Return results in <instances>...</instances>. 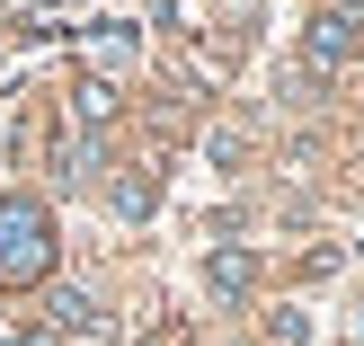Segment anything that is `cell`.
<instances>
[{
    "mask_svg": "<svg viewBox=\"0 0 364 346\" xmlns=\"http://www.w3.org/2000/svg\"><path fill=\"white\" fill-rule=\"evenodd\" d=\"M45 266H53V222L27 205V195H0V276L36 284Z\"/></svg>",
    "mask_w": 364,
    "mask_h": 346,
    "instance_id": "1",
    "label": "cell"
},
{
    "mask_svg": "<svg viewBox=\"0 0 364 346\" xmlns=\"http://www.w3.org/2000/svg\"><path fill=\"white\" fill-rule=\"evenodd\" d=\"M355 36H364V9H320L311 36H302V63H311L320 80H338V63L355 53Z\"/></svg>",
    "mask_w": 364,
    "mask_h": 346,
    "instance_id": "2",
    "label": "cell"
},
{
    "mask_svg": "<svg viewBox=\"0 0 364 346\" xmlns=\"http://www.w3.org/2000/svg\"><path fill=\"white\" fill-rule=\"evenodd\" d=\"M205 284H213V302H240L249 284H258V258H249V249H213V258H205Z\"/></svg>",
    "mask_w": 364,
    "mask_h": 346,
    "instance_id": "3",
    "label": "cell"
},
{
    "mask_svg": "<svg viewBox=\"0 0 364 346\" xmlns=\"http://www.w3.org/2000/svg\"><path fill=\"white\" fill-rule=\"evenodd\" d=\"M71 116H80V134H98V124L116 116V80H80L71 89Z\"/></svg>",
    "mask_w": 364,
    "mask_h": 346,
    "instance_id": "4",
    "label": "cell"
},
{
    "mask_svg": "<svg viewBox=\"0 0 364 346\" xmlns=\"http://www.w3.org/2000/svg\"><path fill=\"white\" fill-rule=\"evenodd\" d=\"M45 320H53V329H71V337H89V329H98V302H89V293H71V284H63Z\"/></svg>",
    "mask_w": 364,
    "mask_h": 346,
    "instance_id": "5",
    "label": "cell"
},
{
    "mask_svg": "<svg viewBox=\"0 0 364 346\" xmlns=\"http://www.w3.org/2000/svg\"><path fill=\"white\" fill-rule=\"evenodd\" d=\"M89 53H98V63H124V53H134V27H116V18H107V27H89L80 36Z\"/></svg>",
    "mask_w": 364,
    "mask_h": 346,
    "instance_id": "6",
    "label": "cell"
},
{
    "mask_svg": "<svg viewBox=\"0 0 364 346\" xmlns=\"http://www.w3.org/2000/svg\"><path fill=\"white\" fill-rule=\"evenodd\" d=\"M116 213H124V222H142V213H151V178H124V187H116Z\"/></svg>",
    "mask_w": 364,
    "mask_h": 346,
    "instance_id": "7",
    "label": "cell"
},
{
    "mask_svg": "<svg viewBox=\"0 0 364 346\" xmlns=\"http://www.w3.org/2000/svg\"><path fill=\"white\" fill-rule=\"evenodd\" d=\"M0 346H53V329H0Z\"/></svg>",
    "mask_w": 364,
    "mask_h": 346,
    "instance_id": "8",
    "label": "cell"
}]
</instances>
